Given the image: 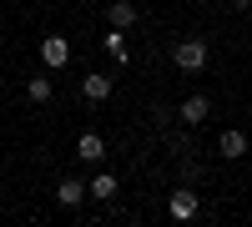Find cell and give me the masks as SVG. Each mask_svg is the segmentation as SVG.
<instances>
[{"mask_svg":"<svg viewBox=\"0 0 252 227\" xmlns=\"http://www.w3.org/2000/svg\"><path fill=\"white\" fill-rule=\"evenodd\" d=\"M172 61H177V71H187V76H192V71H202L207 66V40H182V46L172 51Z\"/></svg>","mask_w":252,"mask_h":227,"instance_id":"cell-1","label":"cell"},{"mask_svg":"<svg viewBox=\"0 0 252 227\" xmlns=\"http://www.w3.org/2000/svg\"><path fill=\"white\" fill-rule=\"evenodd\" d=\"M66 61H71V40H66V35H46V40H40V66L61 71Z\"/></svg>","mask_w":252,"mask_h":227,"instance_id":"cell-2","label":"cell"},{"mask_svg":"<svg viewBox=\"0 0 252 227\" xmlns=\"http://www.w3.org/2000/svg\"><path fill=\"white\" fill-rule=\"evenodd\" d=\"M177 116H182V127H202V121L212 116V101H207V96H187Z\"/></svg>","mask_w":252,"mask_h":227,"instance_id":"cell-3","label":"cell"},{"mask_svg":"<svg viewBox=\"0 0 252 227\" xmlns=\"http://www.w3.org/2000/svg\"><path fill=\"white\" fill-rule=\"evenodd\" d=\"M81 96H86V101H106L111 96V76L106 71H86V76H81Z\"/></svg>","mask_w":252,"mask_h":227,"instance_id":"cell-4","label":"cell"},{"mask_svg":"<svg viewBox=\"0 0 252 227\" xmlns=\"http://www.w3.org/2000/svg\"><path fill=\"white\" fill-rule=\"evenodd\" d=\"M197 212H202V197H197V192H172V217H177V222L197 217Z\"/></svg>","mask_w":252,"mask_h":227,"instance_id":"cell-5","label":"cell"},{"mask_svg":"<svg viewBox=\"0 0 252 227\" xmlns=\"http://www.w3.org/2000/svg\"><path fill=\"white\" fill-rule=\"evenodd\" d=\"M106 20H111L116 31H131L136 26V5H131V0H116V5L106 10Z\"/></svg>","mask_w":252,"mask_h":227,"instance_id":"cell-6","label":"cell"},{"mask_svg":"<svg viewBox=\"0 0 252 227\" xmlns=\"http://www.w3.org/2000/svg\"><path fill=\"white\" fill-rule=\"evenodd\" d=\"M76 157H81V162H101V157H106V141H101L96 131H86V136L76 141Z\"/></svg>","mask_w":252,"mask_h":227,"instance_id":"cell-7","label":"cell"},{"mask_svg":"<svg viewBox=\"0 0 252 227\" xmlns=\"http://www.w3.org/2000/svg\"><path fill=\"white\" fill-rule=\"evenodd\" d=\"M217 152H222V157H227V162H237V157H242V152H247V136H242V131H237V127H232V131H222V141H217Z\"/></svg>","mask_w":252,"mask_h":227,"instance_id":"cell-8","label":"cell"},{"mask_svg":"<svg viewBox=\"0 0 252 227\" xmlns=\"http://www.w3.org/2000/svg\"><path fill=\"white\" fill-rule=\"evenodd\" d=\"M86 197L111 202V197H116V177H111V172H96V177H91V187H86Z\"/></svg>","mask_w":252,"mask_h":227,"instance_id":"cell-9","label":"cell"},{"mask_svg":"<svg viewBox=\"0 0 252 227\" xmlns=\"http://www.w3.org/2000/svg\"><path fill=\"white\" fill-rule=\"evenodd\" d=\"M81 197H86V187H81L76 177H66V182L56 187V202H61V207H81Z\"/></svg>","mask_w":252,"mask_h":227,"instance_id":"cell-10","label":"cell"},{"mask_svg":"<svg viewBox=\"0 0 252 227\" xmlns=\"http://www.w3.org/2000/svg\"><path fill=\"white\" fill-rule=\"evenodd\" d=\"M101 46H106V56L116 61V66H126V61H131V51H126V40H121V31H106V40H101Z\"/></svg>","mask_w":252,"mask_h":227,"instance_id":"cell-11","label":"cell"},{"mask_svg":"<svg viewBox=\"0 0 252 227\" xmlns=\"http://www.w3.org/2000/svg\"><path fill=\"white\" fill-rule=\"evenodd\" d=\"M26 96L46 106V101H51V76H31V81H26Z\"/></svg>","mask_w":252,"mask_h":227,"instance_id":"cell-12","label":"cell"},{"mask_svg":"<svg viewBox=\"0 0 252 227\" xmlns=\"http://www.w3.org/2000/svg\"><path fill=\"white\" fill-rule=\"evenodd\" d=\"M232 5H237V10H247V5H252V0H232Z\"/></svg>","mask_w":252,"mask_h":227,"instance_id":"cell-13","label":"cell"}]
</instances>
